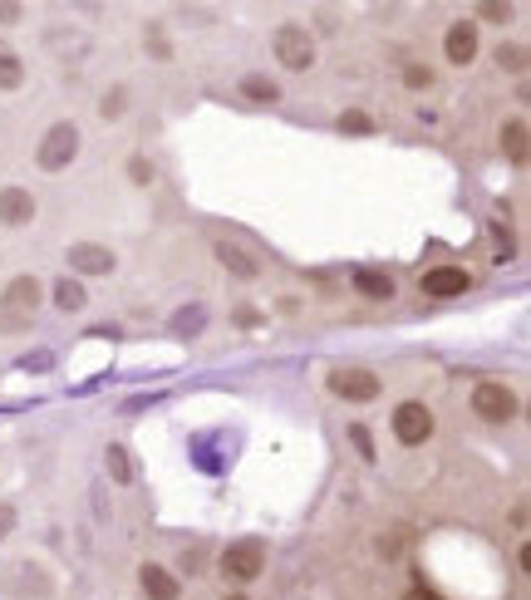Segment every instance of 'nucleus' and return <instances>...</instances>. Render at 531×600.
<instances>
[{"mask_svg": "<svg viewBox=\"0 0 531 600\" xmlns=\"http://www.w3.org/2000/svg\"><path fill=\"white\" fill-rule=\"evenodd\" d=\"M79 158V123H55L45 138H40V153H35V163H40V173H64L69 163Z\"/></svg>", "mask_w": 531, "mask_h": 600, "instance_id": "f03ea898", "label": "nucleus"}, {"mask_svg": "<svg viewBox=\"0 0 531 600\" xmlns=\"http://www.w3.org/2000/svg\"><path fill=\"white\" fill-rule=\"evenodd\" d=\"M354 291L364 300H389L399 286H394V276L389 271H374V266H364V271H354Z\"/></svg>", "mask_w": 531, "mask_h": 600, "instance_id": "ddd939ff", "label": "nucleus"}, {"mask_svg": "<svg viewBox=\"0 0 531 600\" xmlns=\"http://www.w3.org/2000/svg\"><path fill=\"white\" fill-rule=\"evenodd\" d=\"M104 468H109V478L114 482H133V463H128V448H109V453H104Z\"/></svg>", "mask_w": 531, "mask_h": 600, "instance_id": "6ab92c4d", "label": "nucleus"}, {"mask_svg": "<svg viewBox=\"0 0 531 600\" xmlns=\"http://www.w3.org/2000/svg\"><path fill=\"white\" fill-rule=\"evenodd\" d=\"M20 20V5H10V0H0V25H15Z\"/></svg>", "mask_w": 531, "mask_h": 600, "instance_id": "7c9ffc66", "label": "nucleus"}, {"mask_svg": "<svg viewBox=\"0 0 531 600\" xmlns=\"http://www.w3.org/2000/svg\"><path fill=\"white\" fill-rule=\"evenodd\" d=\"M138 586H143V596H148V600H177V596H182L177 576L168 571V566H158V561L138 566Z\"/></svg>", "mask_w": 531, "mask_h": 600, "instance_id": "f8f14e48", "label": "nucleus"}, {"mask_svg": "<svg viewBox=\"0 0 531 600\" xmlns=\"http://www.w3.org/2000/svg\"><path fill=\"white\" fill-rule=\"evenodd\" d=\"M35 212H40L35 192H25V187H0V227H25V222H35Z\"/></svg>", "mask_w": 531, "mask_h": 600, "instance_id": "9d476101", "label": "nucleus"}, {"mask_svg": "<svg viewBox=\"0 0 531 600\" xmlns=\"http://www.w3.org/2000/svg\"><path fill=\"white\" fill-rule=\"evenodd\" d=\"M236 94H241L246 104H276V99H281V84H276L271 74H246V79L236 84Z\"/></svg>", "mask_w": 531, "mask_h": 600, "instance_id": "2eb2a0df", "label": "nucleus"}, {"mask_svg": "<svg viewBox=\"0 0 531 600\" xmlns=\"http://www.w3.org/2000/svg\"><path fill=\"white\" fill-rule=\"evenodd\" d=\"M217 571H222L232 586H246V581H256V576L266 571V541H256V537L232 541V546L217 556Z\"/></svg>", "mask_w": 531, "mask_h": 600, "instance_id": "f257e3e1", "label": "nucleus"}, {"mask_svg": "<svg viewBox=\"0 0 531 600\" xmlns=\"http://www.w3.org/2000/svg\"><path fill=\"white\" fill-rule=\"evenodd\" d=\"M404 84H409V89H428V84H433V69H423V64H409V69H404Z\"/></svg>", "mask_w": 531, "mask_h": 600, "instance_id": "bb28decb", "label": "nucleus"}, {"mask_svg": "<svg viewBox=\"0 0 531 600\" xmlns=\"http://www.w3.org/2000/svg\"><path fill=\"white\" fill-rule=\"evenodd\" d=\"M497 64L507 74H527V45H497Z\"/></svg>", "mask_w": 531, "mask_h": 600, "instance_id": "aec40b11", "label": "nucleus"}, {"mask_svg": "<svg viewBox=\"0 0 531 600\" xmlns=\"http://www.w3.org/2000/svg\"><path fill=\"white\" fill-rule=\"evenodd\" d=\"M25 84V64L10 45H0V89H20Z\"/></svg>", "mask_w": 531, "mask_h": 600, "instance_id": "a211bd4d", "label": "nucleus"}, {"mask_svg": "<svg viewBox=\"0 0 531 600\" xmlns=\"http://www.w3.org/2000/svg\"><path fill=\"white\" fill-rule=\"evenodd\" d=\"M433 409L428 404H418V399H409V404H399L394 409V438L404 443V448H418V443H428L433 438Z\"/></svg>", "mask_w": 531, "mask_h": 600, "instance_id": "39448f33", "label": "nucleus"}, {"mask_svg": "<svg viewBox=\"0 0 531 600\" xmlns=\"http://www.w3.org/2000/svg\"><path fill=\"white\" fill-rule=\"evenodd\" d=\"M379 374H369V369H335L330 374V394L335 399H350V404H369V399H379Z\"/></svg>", "mask_w": 531, "mask_h": 600, "instance_id": "0eeeda50", "label": "nucleus"}, {"mask_svg": "<svg viewBox=\"0 0 531 600\" xmlns=\"http://www.w3.org/2000/svg\"><path fill=\"white\" fill-rule=\"evenodd\" d=\"M222 600H246V596H236V591H227V596H222Z\"/></svg>", "mask_w": 531, "mask_h": 600, "instance_id": "473e14b6", "label": "nucleus"}, {"mask_svg": "<svg viewBox=\"0 0 531 600\" xmlns=\"http://www.w3.org/2000/svg\"><path fill=\"white\" fill-rule=\"evenodd\" d=\"M69 266H74L79 276H109L118 266V256L104 241H74V246H69Z\"/></svg>", "mask_w": 531, "mask_h": 600, "instance_id": "1a4fd4ad", "label": "nucleus"}, {"mask_svg": "<svg viewBox=\"0 0 531 600\" xmlns=\"http://www.w3.org/2000/svg\"><path fill=\"white\" fill-rule=\"evenodd\" d=\"M217 261H222L232 276H241V281H256V276H261V261H256V256H246V251L232 246V241H217Z\"/></svg>", "mask_w": 531, "mask_h": 600, "instance_id": "4468645a", "label": "nucleus"}, {"mask_svg": "<svg viewBox=\"0 0 531 600\" xmlns=\"http://www.w3.org/2000/svg\"><path fill=\"white\" fill-rule=\"evenodd\" d=\"M182 571H192V576H202V551H182Z\"/></svg>", "mask_w": 531, "mask_h": 600, "instance_id": "c756f323", "label": "nucleus"}, {"mask_svg": "<svg viewBox=\"0 0 531 600\" xmlns=\"http://www.w3.org/2000/svg\"><path fill=\"white\" fill-rule=\"evenodd\" d=\"M40 296H45L40 276H15V281L0 291V310H5L10 320H25V315H35V310H40Z\"/></svg>", "mask_w": 531, "mask_h": 600, "instance_id": "6e6552de", "label": "nucleus"}, {"mask_svg": "<svg viewBox=\"0 0 531 600\" xmlns=\"http://www.w3.org/2000/svg\"><path fill=\"white\" fill-rule=\"evenodd\" d=\"M143 40H148V50H153L158 60H173V50H168V40H163V30H158V25H148V35H143Z\"/></svg>", "mask_w": 531, "mask_h": 600, "instance_id": "a878e982", "label": "nucleus"}, {"mask_svg": "<svg viewBox=\"0 0 531 600\" xmlns=\"http://www.w3.org/2000/svg\"><path fill=\"white\" fill-rule=\"evenodd\" d=\"M527 133H531V128H527V119H512V123H502V153H507V158H512L517 168L527 163V153H531Z\"/></svg>", "mask_w": 531, "mask_h": 600, "instance_id": "dca6fc26", "label": "nucleus"}, {"mask_svg": "<svg viewBox=\"0 0 531 600\" xmlns=\"http://www.w3.org/2000/svg\"><path fill=\"white\" fill-rule=\"evenodd\" d=\"M55 305L64 310V315H74V310H84V305H89V291H84L74 276H64V281H55Z\"/></svg>", "mask_w": 531, "mask_h": 600, "instance_id": "f3484780", "label": "nucleus"}, {"mask_svg": "<svg viewBox=\"0 0 531 600\" xmlns=\"http://www.w3.org/2000/svg\"><path fill=\"white\" fill-rule=\"evenodd\" d=\"M404 600H443L438 591H428V586H413V591H404Z\"/></svg>", "mask_w": 531, "mask_h": 600, "instance_id": "2f4dec72", "label": "nucleus"}, {"mask_svg": "<svg viewBox=\"0 0 531 600\" xmlns=\"http://www.w3.org/2000/svg\"><path fill=\"white\" fill-rule=\"evenodd\" d=\"M472 414L487 423L517 419V394H512L507 384H497V379H482V384L472 389Z\"/></svg>", "mask_w": 531, "mask_h": 600, "instance_id": "20e7f679", "label": "nucleus"}, {"mask_svg": "<svg viewBox=\"0 0 531 600\" xmlns=\"http://www.w3.org/2000/svg\"><path fill=\"white\" fill-rule=\"evenodd\" d=\"M128 178L138 182V187H148L153 182V163L148 158H128Z\"/></svg>", "mask_w": 531, "mask_h": 600, "instance_id": "393cba45", "label": "nucleus"}, {"mask_svg": "<svg viewBox=\"0 0 531 600\" xmlns=\"http://www.w3.org/2000/svg\"><path fill=\"white\" fill-rule=\"evenodd\" d=\"M335 123H340V133H374V119H369V114H359V109H345Z\"/></svg>", "mask_w": 531, "mask_h": 600, "instance_id": "b1692460", "label": "nucleus"}, {"mask_svg": "<svg viewBox=\"0 0 531 600\" xmlns=\"http://www.w3.org/2000/svg\"><path fill=\"white\" fill-rule=\"evenodd\" d=\"M99 114H104V119H123V114H128V89H123V84L104 94V104H99Z\"/></svg>", "mask_w": 531, "mask_h": 600, "instance_id": "4be33fe9", "label": "nucleus"}, {"mask_svg": "<svg viewBox=\"0 0 531 600\" xmlns=\"http://www.w3.org/2000/svg\"><path fill=\"white\" fill-rule=\"evenodd\" d=\"M443 55L448 64H472L477 60V25L472 20H453L448 35H443Z\"/></svg>", "mask_w": 531, "mask_h": 600, "instance_id": "9b49d317", "label": "nucleus"}, {"mask_svg": "<svg viewBox=\"0 0 531 600\" xmlns=\"http://www.w3.org/2000/svg\"><path fill=\"white\" fill-rule=\"evenodd\" d=\"M202 325H207V310H202V305H187V310H177V315H173V335L202 330Z\"/></svg>", "mask_w": 531, "mask_h": 600, "instance_id": "412c9836", "label": "nucleus"}, {"mask_svg": "<svg viewBox=\"0 0 531 600\" xmlns=\"http://www.w3.org/2000/svg\"><path fill=\"white\" fill-rule=\"evenodd\" d=\"M472 15H477V20H492V25H507V20H512V5H502V0H482Z\"/></svg>", "mask_w": 531, "mask_h": 600, "instance_id": "5701e85b", "label": "nucleus"}, {"mask_svg": "<svg viewBox=\"0 0 531 600\" xmlns=\"http://www.w3.org/2000/svg\"><path fill=\"white\" fill-rule=\"evenodd\" d=\"M271 50H276V60L286 64V69H295V74H300V69H310V64H315V35H310V30H305V25H281V30H276V35H271Z\"/></svg>", "mask_w": 531, "mask_h": 600, "instance_id": "7ed1b4c3", "label": "nucleus"}, {"mask_svg": "<svg viewBox=\"0 0 531 600\" xmlns=\"http://www.w3.org/2000/svg\"><path fill=\"white\" fill-rule=\"evenodd\" d=\"M10 532H15V507H10V502H0V541L10 537Z\"/></svg>", "mask_w": 531, "mask_h": 600, "instance_id": "c85d7f7f", "label": "nucleus"}, {"mask_svg": "<svg viewBox=\"0 0 531 600\" xmlns=\"http://www.w3.org/2000/svg\"><path fill=\"white\" fill-rule=\"evenodd\" d=\"M418 291L428 300H458L472 291V276L463 266H433V271H423V281H418Z\"/></svg>", "mask_w": 531, "mask_h": 600, "instance_id": "423d86ee", "label": "nucleus"}, {"mask_svg": "<svg viewBox=\"0 0 531 600\" xmlns=\"http://www.w3.org/2000/svg\"><path fill=\"white\" fill-rule=\"evenodd\" d=\"M350 438H354V448H359V458H374V443H369V433H364L359 423L350 428Z\"/></svg>", "mask_w": 531, "mask_h": 600, "instance_id": "cd10ccee", "label": "nucleus"}]
</instances>
